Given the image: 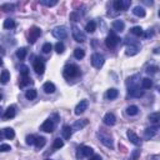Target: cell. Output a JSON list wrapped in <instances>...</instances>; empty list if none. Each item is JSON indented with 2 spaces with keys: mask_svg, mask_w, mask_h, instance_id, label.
Masks as SVG:
<instances>
[{
  "mask_svg": "<svg viewBox=\"0 0 160 160\" xmlns=\"http://www.w3.org/2000/svg\"><path fill=\"white\" fill-rule=\"evenodd\" d=\"M55 50H56L58 54H61V53H64V44H63L61 42L56 43V44H55Z\"/></svg>",
  "mask_w": 160,
  "mask_h": 160,
  "instance_id": "42",
  "label": "cell"
},
{
  "mask_svg": "<svg viewBox=\"0 0 160 160\" xmlns=\"http://www.w3.org/2000/svg\"><path fill=\"white\" fill-rule=\"evenodd\" d=\"M46 144V139L44 138V136H38V138H35V146L38 149H42L43 146Z\"/></svg>",
  "mask_w": 160,
  "mask_h": 160,
  "instance_id": "22",
  "label": "cell"
},
{
  "mask_svg": "<svg viewBox=\"0 0 160 160\" xmlns=\"http://www.w3.org/2000/svg\"><path fill=\"white\" fill-rule=\"evenodd\" d=\"M126 135H128V138H129V140L134 144V145H140L141 144V140H140V138L135 134L133 130H128V133H126Z\"/></svg>",
  "mask_w": 160,
  "mask_h": 160,
  "instance_id": "11",
  "label": "cell"
},
{
  "mask_svg": "<svg viewBox=\"0 0 160 160\" xmlns=\"http://www.w3.org/2000/svg\"><path fill=\"white\" fill-rule=\"evenodd\" d=\"M133 13H134V15L139 16V18H144L145 16V9L141 8V6H135L133 9Z\"/></svg>",
  "mask_w": 160,
  "mask_h": 160,
  "instance_id": "24",
  "label": "cell"
},
{
  "mask_svg": "<svg viewBox=\"0 0 160 160\" xmlns=\"http://www.w3.org/2000/svg\"><path fill=\"white\" fill-rule=\"evenodd\" d=\"M53 35H54L56 39H65L66 36H68V30H66L65 26H58V28H55L54 30H53Z\"/></svg>",
  "mask_w": 160,
  "mask_h": 160,
  "instance_id": "6",
  "label": "cell"
},
{
  "mask_svg": "<svg viewBox=\"0 0 160 160\" xmlns=\"http://www.w3.org/2000/svg\"><path fill=\"white\" fill-rule=\"evenodd\" d=\"M16 56H18L20 60H24V59H25V56H26V50H25L24 48L19 49V50L16 51Z\"/></svg>",
  "mask_w": 160,
  "mask_h": 160,
  "instance_id": "39",
  "label": "cell"
},
{
  "mask_svg": "<svg viewBox=\"0 0 160 160\" xmlns=\"http://www.w3.org/2000/svg\"><path fill=\"white\" fill-rule=\"evenodd\" d=\"M43 90L46 93V94H53V93L55 91V85L53 83H50V82H48V83H45L43 85Z\"/></svg>",
  "mask_w": 160,
  "mask_h": 160,
  "instance_id": "18",
  "label": "cell"
},
{
  "mask_svg": "<svg viewBox=\"0 0 160 160\" xmlns=\"http://www.w3.org/2000/svg\"><path fill=\"white\" fill-rule=\"evenodd\" d=\"M79 73H80L79 68H78L76 65H74V64L66 65L65 68H64V70H63V74H64V76H65L66 79H73V78H76V76L79 75Z\"/></svg>",
  "mask_w": 160,
  "mask_h": 160,
  "instance_id": "1",
  "label": "cell"
},
{
  "mask_svg": "<svg viewBox=\"0 0 160 160\" xmlns=\"http://www.w3.org/2000/svg\"><path fill=\"white\" fill-rule=\"evenodd\" d=\"M20 75H21L23 78L29 76V68H28L26 65H21V66H20Z\"/></svg>",
  "mask_w": 160,
  "mask_h": 160,
  "instance_id": "38",
  "label": "cell"
},
{
  "mask_svg": "<svg viewBox=\"0 0 160 160\" xmlns=\"http://www.w3.org/2000/svg\"><path fill=\"white\" fill-rule=\"evenodd\" d=\"M95 29H96V23L93 21V20L89 21V23L86 24V26H85V30H86L88 33H94Z\"/></svg>",
  "mask_w": 160,
  "mask_h": 160,
  "instance_id": "28",
  "label": "cell"
},
{
  "mask_svg": "<svg viewBox=\"0 0 160 160\" xmlns=\"http://www.w3.org/2000/svg\"><path fill=\"white\" fill-rule=\"evenodd\" d=\"M140 155V150H135L134 153H133V160H136Z\"/></svg>",
  "mask_w": 160,
  "mask_h": 160,
  "instance_id": "46",
  "label": "cell"
},
{
  "mask_svg": "<svg viewBox=\"0 0 160 160\" xmlns=\"http://www.w3.org/2000/svg\"><path fill=\"white\" fill-rule=\"evenodd\" d=\"M73 38H74L75 42H78V43H84L86 40L85 34L80 30L78 26H73Z\"/></svg>",
  "mask_w": 160,
  "mask_h": 160,
  "instance_id": "5",
  "label": "cell"
},
{
  "mask_svg": "<svg viewBox=\"0 0 160 160\" xmlns=\"http://www.w3.org/2000/svg\"><path fill=\"white\" fill-rule=\"evenodd\" d=\"M2 64H3V59L0 58V66H2Z\"/></svg>",
  "mask_w": 160,
  "mask_h": 160,
  "instance_id": "49",
  "label": "cell"
},
{
  "mask_svg": "<svg viewBox=\"0 0 160 160\" xmlns=\"http://www.w3.org/2000/svg\"><path fill=\"white\" fill-rule=\"evenodd\" d=\"M91 64L94 68L96 69H100L101 66L104 65V56L101 54H99V53H95V54H93L91 56Z\"/></svg>",
  "mask_w": 160,
  "mask_h": 160,
  "instance_id": "4",
  "label": "cell"
},
{
  "mask_svg": "<svg viewBox=\"0 0 160 160\" xmlns=\"http://www.w3.org/2000/svg\"><path fill=\"white\" fill-rule=\"evenodd\" d=\"M131 33L134 34V35H136V36H141V35H144V30L140 28V26H134V28L131 29Z\"/></svg>",
  "mask_w": 160,
  "mask_h": 160,
  "instance_id": "34",
  "label": "cell"
},
{
  "mask_svg": "<svg viewBox=\"0 0 160 160\" xmlns=\"http://www.w3.org/2000/svg\"><path fill=\"white\" fill-rule=\"evenodd\" d=\"M153 86V82H151V79L149 78H144L141 80V88L143 89H150Z\"/></svg>",
  "mask_w": 160,
  "mask_h": 160,
  "instance_id": "27",
  "label": "cell"
},
{
  "mask_svg": "<svg viewBox=\"0 0 160 160\" xmlns=\"http://www.w3.org/2000/svg\"><path fill=\"white\" fill-rule=\"evenodd\" d=\"M3 138H5L4 136V130H0V140H2Z\"/></svg>",
  "mask_w": 160,
  "mask_h": 160,
  "instance_id": "48",
  "label": "cell"
},
{
  "mask_svg": "<svg viewBox=\"0 0 160 160\" xmlns=\"http://www.w3.org/2000/svg\"><path fill=\"white\" fill-rule=\"evenodd\" d=\"M40 35H42V30H40V28H38V26H33V28L30 29V31H29V43H35Z\"/></svg>",
  "mask_w": 160,
  "mask_h": 160,
  "instance_id": "7",
  "label": "cell"
},
{
  "mask_svg": "<svg viewBox=\"0 0 160 160\" xmlns=\"http://www.w3.org/2000/svg\"><path fill=\"white\" fill-rule=\"evenodd\" d=\"M30 83H31V79H30L29 76H25V78L21 76V80H20L19 85H20V88H24L25 85H28V84H30Z\"/></svg>",
  "mask_w": 160,
  "mask_h": 160,
  "instance_id": "35",
  "label": "cell"
},
{
  "mask_svg": "<svg viewBox=\"0 0 160 160\" xmlns=\"http://www.w3.org/2000/svg\"><path fill=\"white\" fill-rule=\"evenodd\" d=\"M129 94H130L131 96H134V98H140V96H143L144 91L140 90L136 85H133V86H130V89H129Z\"/></svg>",
  "mask_w": 160,
  "mask_h": 160,
  "instance_id": "14",
  "label": "cell"
},
{
  "mask_svg": "<svg viewBox=\"0 0 160 160\" xmlns=\"http://www.w3.org/2000/svg\"><path fill=\"white\" fill-rule=\"evenodd\" d=\"M10 150H11V148H10L9 144H2L0 145V151L6 153V151H10Z\"/></svg>",
  "mask_w": 160,
  "mask_h": 160,
  "instance_id": "43",
  "label": "cell"
},
{
  "mask_svg": "<svg viewBox=\"0 0 160 160\" xmlns=\"http://www.w3.org/2000/svg\"><path fill=\"white\" fill-rule=\"evenodd\" d=\"M4 136L6 139H14L15 133H14V130H13L11 128H6V129H4Z\"/></svg>",
  "mask_w": 160,
  "mask_h": 160,
  "instance_id": "30",
  "label": "cell"
},
{
  "mask_svg": "<svg viewBox=\"0 0 160 160\" xmlns=\"http://www.w3.org/2000/svg\"><path fill=\"white\" fill-rule=\"evenodd\" d=\"M104 123H105L106 125H109V126L115 125V123H116V118H115V115H114L113 113L105 114V116H104Z\"/></svg>",
  "mask_w": 160,
  "mask_h": 160,
  "instance_id": "12",
  "label": "cell"
},
{
  "mask_svg": "<svg viewBox=\"0 0 160 160\" xmlns=\"http://www.w3.org/2000/svg\"><path fill=\"white\" fill-rule=\"evenodd\" d=\"M89 124V122H88V120L86 119H82V120H76V122L74 123V129L75 130H82L83 128H85L86 125Z\"/></svg>",
  "mask_w": 160,
  "mask_h": 160,
  "instance_id": "16",
  "label": "cell"
},
{
  "mask_svg": "<svg viewBox=\"0 0 160 160\" xmlns=\"http://www.w3.org/2000/svg\"><path fill=\"white\" fill-rule=\"evenodd\" d=\"M15 114H16V108L14 105H11V106H9V108L5 110V114H4V118L5 119H13L15 116Z\"/></svg>",
  "mask_w": 160,
  "mask_h": 160,
  "instance_id": "15",
  "label": "cell"
},
{
  "mask_svg": "<svg viewBox=\"0 0 160 160\" xmlns=\"http://www.w3.org/2000/svg\"><path fill=\"white\" fill-rule=\"evenodd\" d=\"M10 80V73L8 70H4L2 74H0V83L2 84H8V82Z\"/></svg>",
  "mask_w": 160,
  "mask_h": 160,
  "instance_id": "21",
  "label": "cell"
},
{
  "mask_svg": "<svg viewBox=\"0 0 160 160\" xmlns=\"http://www.w3.org/2000/svg\"><path fill=\"white\" fill-rule=\"evenodd\" d=\"M63 146H64V141H63L60 138H56V139L54 140V144H53V149L58 150V149L63 148Z\"/></svg>",
  "mask_w": 160,
  "mask_h": 160,
  "instance_id": "31",
  "label": "cell"
},
{
  "mask_svg": "<svg viewBox=\"0 0 160 160\" xmlns=\"http://www.w3.org/2000/svg\"><path fill=\"white\" fill-rule=\"evenodd\" d=\"M139 113V108L136 105H130L129 108L126 109V114L128 115H130V116H134V115H136Z\"/></svg>",
  "mask_w": 160,
  "mask_h": 160,
  "instance_id": "26",
  "label": "cell"
},
{
  "mask_svg": "<svg viewBox=\"0 0 160 160\" xmlns=\"http://www.w3.org/2000/svg\"><path fill=\"white\" fill-rule=\"evenodd\" d=\"M146 71H148V73H151V74H155V73H158V66H149Z\"/></svg>",
  "mask_w": 160,
  "mask_h": 160,
  "instance_id": "45",
  "label": "cell"
},
{
  "mask_svg": "<svg viewBox=\"0 0 160 160\" xmlns=\"http://www.w3.org/2000/svg\"><path fill=\"white\" fill-rule=\"evenodd\" d=\"M158 131H159V126L158 125H154V126H150L145 130V138L146 139H149V138H153L158 134Z\"/></svg>",
  "mask_w": 160,
  "mask_h": 160,
  "instance_id": "13",
  "label": "cell"
},
{
  "mask_svg": "<svg viewBox=\"0 0 160 160\" xmlns=\"http://www.w3.org/2000/svg\"><path fill=\"white\" fill-rule=\"evenodd\" d=\"M3 99V96H2V94H0V100H2Z\"/></svg>",
  "mask_w": 160,
  "mask_h": 160,
  "instance_id": "50",
  "label": "cell"
},
{
  "mask_svg": "<svg viewBox=\"0 0 160 160\" xmlns=\"http://www.w3.org/2000/svg\"><path fill=\"white\" fill-rule=\"evenodd\" d=\"M4 28L5 29H13V28H15V21L13 20V19H6L4 21Z\"/></svg>",
  "mask_w": 160,
  "mask_h": 160,
  "instance_id": "32",
  "label": "cell"
},
{
  "mask_svg": "<svg viewBox=\"0 0 160 160\" xmlns=\"http://www.w3.org/2000/svg\"><path fill=\"white\" fill-rule=\"evenodd\" d=\"M51 49H53V45L50 44V43H45L44 45H43V53H45V54H49V53L51 51Z\"/></svg>",
  "mask_w": 160,
  "mask_h": 160,
  "instance_id": "40",
  "label": "cell"
},
{
  "mask_svg": "<svg viewBox=\"0 0 160 160\" xmlns=\"http://www.w3.org/2000/svg\"><path fill=\"white\" fill-rule=\"evenodd\" d=\"M40 129H42L43 131H45V133H53V131H54V129H55V123H54V120H53L51 118L48 119V120H45Z\"/></svg>",
  "mask_w": 160,
  "mask_h": 160,
  "instance_id": "8",
  "label": "cell"
},
{
  "mask_svg": "<svg viewBox=\"0 0 160 160\" xmlns=\"http://www.w3.org/2000/svg\"><path fill=\"white\" fill-rule=\"evenodd\" d=\"M125 28V24L122 21V20H115L113 21V29L115 31H123Z\"/></svg>",
  "mask_w": 160,
  "mask_h": 160,
  "instance_id": "19",
  "label": "cell"
},
{
  "mask_svg": "<svg viewBox=\"0 0 160 160\" xmlns=\"http://www.w3.org/2000/svg\"><path fill=\"white\" fill-rule=\"evenodd\" d=\"M100 140H101V143L106 146V148H110V149H113L114 148V144H113V140H111V138H109V136H105V135H100Z\"/></svg>",
  "mask_w": 160,
  "mask_h": 160,
  "instance_id": "17",
  "label": "cell"
},
{
  "mask_svg": "<svg viewBox=\"0 0 160 160\" xmlns=\"http://www.w3.org/2000/svg\"><path fill=\"white\" fill-rule=\"evenodd\" d=\"M74 56H75V59H78V60L83 59V58L85 56V51H84L83 49L78 48V49H75V50H74Z\"/></svg>",
  "mask_w": 160,
  "mask_h": 160,
  "instance_id": "29",
  "label": "cell"
},
{
  "mask_svg": "<svg viewBox=\"0 0 160 160\" xmlns=\"http://www.w3.org/2000/svg\"><path fill=\"white\" fill-rule=\"evenodd\" d=\"M118 95H119V91L116 89H114V88H111V89H109L108 91H106V98L110 99V100L118 98Z\"/></svg>",
  "mask_w": 160,
  "mask_h": 160,
  "instance_id": "23",
  "label": "cell"
},
{
  "mask_svg": "<svg viewBox=\"0 0 160 160\" xmlns=\"http://www.w3.org/2000/svg\"><path fill=\"white\" fill-rule=\"evenodd\" d=\"M26 144H28V145H34L35 144V136H33V135L26 136Z\"/></svg>",
  "mask_w": 160,
  "mask_h": 160,
  "instance_id": "44",
  "label": "cell"
},
{
  "mask_svg": "<svg viewBox=\"0 0 160 160\" xmlns=\"http://www.w3.org/2000/svg\"><path fill=\"white\" fill-rule=\"evenodd\" d=\"M88 105H89V103H88V100H80V103L76 105V108H75V114L76 115H80V114H83L86 109H88Z\"/></svg>",
  "mask_w": 160,
  "mask_h": 160,
  "instance_id": "9",
  "label": "cell"
},
{
  "mask_svg": "<svg viewBox=\"0 0 160 160\" xmlns=\"http://www.w3.org/2000/svg\"><path fill=\"white\" fill-rule=\"evenodd\" d=\"M34 70H35V73H36L38 75L44 74L45 65H44V63L42 61V59H36V60L34 61Z\"/></svg>",
  "mask_w": 160,
  "mask_h": 160,
  "instance_id": "10",
  "label": "cell"
},
{
  "mask_svg": "<svg viewBox=\"0 0 160 160\" xmlns=\"http://www.w3.org/2000/svg\"><path fill=\"white\" fill-rule=\"evenodd\" d=\"M119 42H120L119 36L115 33H113V31L108 36H106V39H105V44H106V46H108L109 49H114L119 44Z\"/></svg>",
  "mask_w": 160,
  "mask_h": 160,
  "instance_id": "2",
  "label": "cell"
},
{
  "mask_svg": "<svg viewBox=\"0 0 160 160\" xmlns=\"http://www.w3.org/2000/svg\"><path fill=\"white\" fill-rule=\"evenodd\" d=\"M40 4H43V5H45V6H55L56 4H58V2H56V0H51V2H50V0H42V2H40Z\"/></svg>",
  "mask_w": 160,
  "mask_h": 160,
  "instance_id": "37",
  "label": "cell"
},
{
  "mask_svg": "<svg viewBox=\"0 0 160 160\" xmlns=\"http://www.w3.org/2000/svg\"><path fill=\"white\" fill-rule=\"evenodd\" d=\"M89 160H101V158H100L99 155H93V156L89 159Z\"/></svg>",
  "mask_w": 160,
  "mask_h": 160,
  "instance_id": "47",
  "label": "cell"
},
{
  "mask_svg": "<svg viewBox=\"0 0 160 160\" xmlns=\"http://www.w3.org/2000/svg\"><path fill=\"white\" fill-rule=\"evenodd\" d=\"M93 149L90 146H85V145H82L78 148V151H76V156L78 158H89L90 155H93Z\"/></svg>",
  "mask_w": 160,
  "mask_h": 160,
  "instance_id": "3",
  "label": "cell"
},
{
  "mask_svg": "<svg viewBox=\"0 0 160 160\" xmlns=\"http://www.w3.org/2000/svg\"><path fill=\"white\" fill-rule=\"evenodd\" d=\"M73 129L69 126V125H64L63 126V130H61V134H63V138L64 139H70V136H71V131Z\"/></svg>",
  "mask_w": 160,
  "mask_h": 160,
  "instance_id": "20",
  "label": "cell"
},
{
  "mask_svg": "<svg viewBox=\"0 0 160 160\" xmlns=\"http://www.w3.org/2000/svg\"><path fill=\"white\" fill-rule=\"evenodd\" d=\"M36 95H38V93H36L35 89H29V90H26V93H25V96H26V99H28V100H34L36 98Z\"/></svg>",
  "mask_w": 160,
  "mask_h": 160,
  "instance_id": "25",
  "label": "cell"
},
{
  "mask_svg": "<svg viewBox=\"0 0 160 160\" xmlns=\"http://www.w3.org/2000/svg\"><path fill=\"white\" fill-rule=\"evenodd\" d=\"M114 9H115L116 11H120V10H124L123 0H115V2H114Z\"/></svg>",
  "mask_w": 160,
  "mask_h": 160,
  "instance_id": "33",
  "label": "cell"
},
{
  "mask_svg": "<svg viewBox=\"0 0 160 160\" xmlns=\"http://www.w3.org/2000/svg\"><path fill=\"white\" fill-rule=\"evenodd\" d=\"M14 5L13 4H4V5H2L0 6V9H2L3 11H11V10H14Z\"/></svg>",
  "mask_w": 160,
  "mask_h": 160,
  "instance_id": "41",
  "label": "cell"
},
{
  "mask_svg": "<svg viewBox=\"0 0 160 160\" xmlns=\"http://www.w3.org/2000/svg\"><path fill=\"white\" fill-rule=\"evenodd\" d=\"M159 119H160L159 113H153V114L149 115V120H150L151 123H154V124H158V123H159Z\"/></svg>",
  "mask_w": 160,
  "mask_h": 160,
  "instance_id": "36",
  "label": "cell"
},
{
  "mask_svg": "<svg viewBox=\"0 0 160 160\" xmlns=\"http://www.w3.org/2000/svg\"><path fill=\"white\" fill-rule=\"evenodd\" d=\"M46 160H50V159H46Z\"/></svg>",
  "mask_w": 160,
  "mask_h": 160,
  "instance_id": "51",
  "label": "cell"
}]
</instances>
